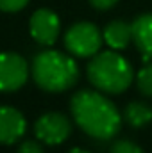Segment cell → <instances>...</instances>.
Masks as SVG:
<instances>
[{"instance_id": "2e32d148", "label": "cell", "mask_w": 152, "mask_h": 153, "mask_svg": "<svg viewBox=\"0 0 152 153\" xmlns=\"http://www.w3.org/2000/svg\"><path fill=\"white\" fill-rule=\"evenodd\" d=\"M116 2L118 0H90V4L95 7V9H99V11H108V9H111L116 5Z\"/></svg>"}, {"instance_id": "5b68a950", "label": "cell", "mask_w": 152, "mask_h": 153, "mask_svg": "<svg viewBox=\"0 0 152 153\" xmlns=\"http://www.w3.org/2000/svg\"><path fill=\"white\" fill-rule=\"evenodd\" d=\"M29 76L27 61L13 52L0 53V91L13 93L20 89Z\"/></svg>"}, {"instance_id": "8992f818", "label": "cell", "mask_w": 152, "mask_h": 153, "mask_svg": "<svg viewBox=\"0 0 152 153\" xmlns=\"http://www.w3.org/2000/svg\"><path fill=\"white\" fill-rule=\"evenodd\" d=\"M34 134L45 144H61L70 137L72 123L61 112H47L36 121Z\"/></svg>"}, {"instance_id": "3957f363", "label": "cell", "mask_w": 152, "mask_h": 153, "mask_svg": "<svg viewBox=\"0 0 152 153\" xmlns=\"http://www.w3.org/2000/svg\"><path fill=\"white\" fill-rule=\"evenodd\" d=\"M132 66L114 50L97 53L88 64V80L102 93L120 94L132 84Z\"/></svg>"}, {"instance_id": "6da1fadb", "label": "cell", "mask_w": 152, "mask_h": 153, "mask_svg": "<svg viewBox=\"0 0 152 153\" xmlns=\"http://www.w3.org/2000/svg\"><path fill=\"white\" fill-rule=\"evenodd\" d=\"M70 109L75 123L93 139L109 141L120 132L122 116L113 102L99 91H77L72 96Z\"/></svg>"}, {"instance_id": "8fae6325", "label": "cell", "mask_w": 152, "mask_h": 153, "mask_svg": "<svg viewBox=\"0 0 152 153\" xmlns=\"http://www.w3.org/2000/svg\"><path fill=\"white\" fill-rule=\"evenodd\" d=\"M123 119L132 128H141L152 121V109L143 102H131L123 111Z\"/></svg>"}, {"instance_id": "277c9868", "label": "cell", "mask_w": 152, "mask_h": 153, "mask_svg": "<svg viewBox=\"0 0 152 153\" xmlns=\"http://www.w3.org/2000/svg\"><path fill=\"white\" fill-rule=\"evenodd\" d=\"M104 36L90 22L74 23L65 34V46L75 57H93L99 53Z\"/></svg>"}, {"instance_id": "52a82bcc", "label": "cell", "mask_w": 152, "mask_h": 153, "mask_svg": "<svg viewBox=\"0 0 152 153\" xmlns=\"http://www.w3.org/2000/svg\"><path fill=\"white\" fill-rule=\"evenodd\" d=\"M29 29H31V36L36 39L39 45L50 46L57 41L61 23H59L57 14L52 13L50 9H38L31 16Z\"/></svg>"}, {"instance_id": "5bb4252c", "label": "cell", "mask_w": 152, "mask_h": 153, "mask_svg": "<svg viewBox=\"0 0 152 153\" xmlns=\"http://www.w3.org/2000/svg\"><path fill=\"white\" fill-rule=\"evenodd\" d=\"M29 4V0H0V11L4 13H16L23 9Z\"/></svg>"}, {"instance_id": "ba28073f", "label": "cell", "mask_w": 152, "mask_h": 153, "mask_svg": "<svg viewBox=\"0 0 152 153\" xmlns=\"http://www.w3.org/2000/svg\"><path fill=\"white\" fill-rule=\"evenodd\" d=\"M27 121L18 109L0 105V144H14L25 134Z\"/></svg>"}, {"instance_id": "9c48e42d", "label": "cell", "mask_w": 152, "mask_h": 153, "mask_svg": "<svg viewBox=\"0 0 152 153\" xmlns=\"http://www.w3.org/2000/svg\"><path fill=\"white\" fill-rule=\"evenodd\" d=\"M132 41L143 53L145 61L152 59V13L138 16L132 23Z\"/></svg>"}, {"instance_id": "e0dca14e", "label": "cell", "mask_w": 152, "mask_h": 153, "mask_svg": "<svg viewBox=\"0 0 152 153\" xmlns=\"http://www.w3.org/2000/svg\"><path fill=\"white\" fill-rule=\"evenodd\" d=\"M68 153H90V152H86V150H81V148H72Z\"/></svg>"}, {"instance_id": "7c38bea8", "label": "cell", "mask_w": 152, "mask_h": 153, "mask_svg": "<svg viewBox=\"0 0 152 153\" xmlns=\"http://www.w3.org/2000/svg\"><path fill=\"white\" fill-rule=\"evenodd\" d=\"M136 84L141 94L145 96H152V62H147L136 76Z\"/></svg>"}, {"instance_id": "9a60e30c", "label": "cell", "mask_w": 152, "mask_h": 153, "mask_svg": "<svg viewBox=\"0 0 152 153\" xmlns=\"http://www.w3.org/2000/svg\"><path fill=\"white\" fill-rule=\"evenodd\" d=\"M18 153H45V150L41 148V144L36 141H25L20 144Z\"/></svg>"}, {"instance_id": "30bf717a", "label": "cell", "mask_w": 152, "mask_h": 153, "mask_svg": "<svg viewBox=\"0 0 152 153\" xmlns=\"http://www.w3.org/2000/svg\"><path fill=\"white\" fill-rule=\"evenodd\" d=\"M102 36H104V41L113 50H123L132 41V25H129L122 20H114L106 25Z\"/></svg>"}, {"instance_id": "7a4b0ae2", "label": "cell", "mask_w": 152, "mask_h": 153, "mask_svg": "<svg viewBox=\"0 0 152 153\" xmlns=\"http://www.w3.org/2000/svg\"><path fill=\"white\" fill-rule=\"evenodd\" d=\"M32 78L36 85L48 93H63L74 87L79 80L75 61L57 50H45L32 61Z\"/></svg>"}, {"instance_id": "4fadbf2b", "label": "cell", "mask_w": 152, "mask_h": 153, "mask_svg": "<svg viewBox=\"0 0 152 153\" xmlns=\"http://www.w3.org/2000/svg\"><path fill=\"white\" fill-rule=\"evenodd\" d=\"M109 153H143V150L136 143H132L129 139H122V141H116L111 146Z\"/></svg>"}]
</instances>
